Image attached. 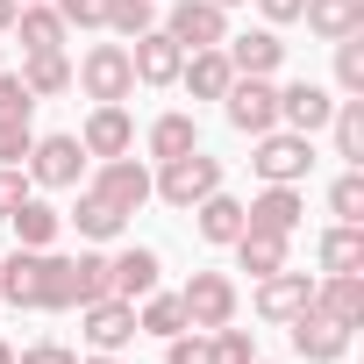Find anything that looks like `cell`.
Listing matches in <instances>:
<instances>
[{"instance_id":"6da1fadb","label":"cell","mask_w":364,"mask_h":364,"mask_svg":"<svg viewBox=\"0 0 364 364\" xmlns=\"http://www.w3.org/2000/svg\"><path fill=\"white\" fill-rule=\"evenodd\" d=\"M222 186V164L208 150H186V157H164V171L150 178V193H164L171 208H200L208 193Z\"/></svg>"},{"instance_id":"7a4b0ae2","label":"cell","mask_w":364,"mask_h":364,"mask_svg":"<svg viewBox=\"0 0 364 364\" xmlns=\"http://www.w3.org/2000/svg\"><path fill=\"white\" fill-rule=\"evenodd\" d=\"M79 86H86L93 100H129V93H136L129 50H122V43H93V50L79 58Z\"/></svg>"},{"instance_id":"3957f363","label":"cell","mask_w":364,"mask_h":364,"mask_svg":"<svg viewBox=\"0 0 364 364\" xmlns=\"http://www.w3.org/2000/svg\"><path fill=\"white\" fill-rule=\"evenodd\" d=\"M250 164L264 171V186H293V178H307L314 150H307V136H293V129H264V136H257V157H250Z\"/></svg>"},{"instance_id":"277c9868","label":"cell","mask_w":364,"mask_h":364,"mask_svg":"<svg viewBox=\"0 0 364 364\" xmlns=\"http://www.w3.org/2000/svg\"><path fill=\"white\" fill-rule=\"evenodd\" d=\"M164 36H171L178 50H215V43L229 36V8H215V0H178L171 22H164Z\"/></svg>"},{"instance_id":"5b68a950","label":"cell","mask_w":364,"mask_h":364,"mask_svg":"<svg viewBox=\"0 0 364 364\" xmlns=\"http://www.w3.org/2000/svg\"><path fill=\"white\" fill-rule=\"evenodd\" d=\"M178 307H186V328H222V321H236V286L222 272H193Z\"/></svg>"},{"instance_id":"8992f818","label":"cell","mask_w":364,"mask_h":364,"mask_svg":"<svg viewBox=\"0 0 364 364\" xmlns=\"http://www.w3.org/2000/svg\"><path fill=\"white\" fill-rule=\"evenodd\" d=\"M229 122L243 129V136H264V129H279V86L272 79H229Z\"/></svg>"},{"instance_id":"52a82bcc","label":"cell","mask_w":364,"mask_h":364,"mask_svg":"<svg viewBox=\"0 0 364 364\" xmlns=\"http://www.w3.org/2000/svg\"><path fill=\"white\" fill-rule=\"evenodd\" d=\"M286 328H293V350H300L307 364H336V357L350 350V328H343V321H328L321 307H300Z\"/></svg>"},{"instance_id":"ba28073f","label":"cell","mask_w":364,"mask_h":364,"mask_svg":"<svg viewBox=\"0 0 364 364\" xmlns=\"http://www.w3.org/2000/svg\"><path fill=\"white\" fill-rule=\"evenodd\" d=\"M79 164H86L79 136H36L29 143V178L36 186H79Z\"/></svg>"},{"instance_id":"9c48e42d","label":"cell","mask_w":364,"mask_h":364,"mask_svg":"<svg viewBox=\"0 0 364 364\" xmlns=\"http://www.w3.org/2000/svg\"><path fill=\"white\" fill-rule=\"evenodd\" d=\"M129 143H136V122H129V107H122V100H100V107L86 114V136H79V150H86V157H129Z\"/></svg>"},{"instance_id":"30bf717a","label":"cell","mask_w":364,"mask_h":364,"mask_svg":"<svg viewBox=\"0 0 364 364\" xmlns=\"http://www.w3.org/2000/svg\"><path fill=\"white\" fill-rule=\"evenodd\" d=\"M79 314H86V343H93V350H122V343H136V336H143V328H136V307H129V300H114V293L86 300Z\"/></svg>"},{"instance_id":"8fae6325","label":"cell","mask_w":364,"mask_h":364,"mask_svg":"<svg viewBox=\"0 0 364 364\" xmlns=\"http://www.w3.org/2000/svg\"><path fill=\"white\" fill-rule=\"evenodd\" d=\"M43 293H50V257H43V250H15L8 264H0V300L43 307Z\"/></svg>"},{"instance_id":"7c38bea8","label":"cell","mask_w":364,"mask_h":364,"mask_svg":"<svg viewBox=\"0 0 364 364\" xmlns=\"http://www.w3.org/2000/svg\"><path fill=\"white\" fill-rule=\"evenodd\" d=\"M300 307H314V279H307V272H286V264L264 272V286H257V314H264V321H293Z\"/></svg>"},{"instance_id":"4fadbf2b","label":"cell","mask_w":364,"mask_h":364,"mask_svg":"<svg viewBox=\"0 0 364 364\" xmlns=\"http://www.w3.org/2000/svg\"><path fill=\"white\" fill-rule=\"evenodd\" d=\"M93 193H100L107 208L136 215V208L150 200V171H143V164H129V157H100V178H93Z\"/></svg>"},{"instance_id":"5bb4252c","label":"cell","mask_w":364,"mask_h":364,"mask_svg":"<svg viewBox=\"0 0 364 364\" xmlns=\"http://www.w3.org/2000/svg\"><path fill=\"white\" fill-rule=\"evenodd\" d=\"M222 58L236 65V79H272L279 58H286V43L272 29H250V36H222Z\"/></svg>"},{"instance_id":"9a60e30c","label":"cell","mask_w":364,"mask_h":364,"mask_svg":"<svg viewBox=\"0 0 364 364\" xmlns=\"http://www.w3.org/2000/svg\"><path fill=\"white\" fill-rule=\"evenodd\" d=\"M328 114H336V100H328L321 86H307V79L279 86V122H286L293 136H314V129H328Z\"/></svg>"},{"instance_id":"2e32d148","label":"cell","mask_w":364,"mask_h":364,"mask_svg":"<svg viewBox=\"0 0 364 364\" xmlns=\"http://www.w3.org/2000/svg\"><path fill=\"white\" fill-rule=\"evenodd\" d=\"M129 65H136V79H143V86H171V79H178V65H186V50H178L164 29H143V36H136V50H129Z\"/></svg>"},{"instance_id":"e0dca14e","label":"cell","mask_w":364,"mask_h":364,"mask_svg":"<svg viewBox=\"0 0 364 364\" xmlns=\"http://www.w3.org/2000/svg\"><path fill=\"white\" fill-rule=\"evenodd\" d=\"M300 215H307V208H300V193H293V186H264V193L243 208V229H264V236H293V229H300Z\"/></svg>"},{"instance_id":"ac0fdd59","label":"cell","mask_w":364,"mask_h":364,"mask_svg":"<svg viewBox=\"0 0 364 364\" xmlns=\"http://www.w3.org/2000/svg\"><path fill=\"white\" fill-rule=\"evenodd\" d=\"M107 293H114V300H129V307H136L143 293H157V250H143V243H136V250L107 257Z\"/></svg>"},{"instance_id":"d6986e66","label":"cell","mask_w":364,"mask_h":364,"mask_svg":"<svg viewBox=\"0 0 364 364\" xmlns=\"http://www.w3.org/2000/svg\"><path fill=\"white\" fill-rule=\"evenodd\" d=\"M178 79L193 86V100H222V93H229V79H236V65H229V58H222V43H215V50H186Z\"/></svg>"},{"instance_id":"ffe728a7","label":"cell","mask_w":364,"mask_h":364,"mask_svg":"<svg viewBox=\"0 0 364 364\" xmlns=\"http://www.w3.org/2000/svg\"><path fill=\"white\" fill-rule=\"evenodd\" d=\"M314 307H321L328 321L357 328V321H364V279H357V272H328V286H314Z\"/></svg>"},{"instance_id":"44dd1931","label":"cell","mask_w":364,"mask_h":364,"mask_svg":"<svg viewBox=\"0 0 364 364\" xmlns=\"http://www.w3.org/2000/svg\"><path fill=\"white\" fill-rule=\"evenodd\" d=\"M15 29H22V50H65V15L58 8H36V0H22L15 8Z\"/></svg>"},{"instance_id":"7402d4cb","label":"cell","mask_w":364,"mask_h":364,"mask_svg":"<svg viewBox=\"0 0 364 364\" xmlns=\"http://www.w3.org/2000/svg\"><path fill=\"white\" fill-rule=\"evenodd\" d=\"M193 215H200V243H236V236H243V200H229L222 186H215Z\"/></svg>"},{"instance_id":"603a6c76","label":"cell","mask_w":364,"mask_h":364,"mask_svg":"<svg viewBox=\"0 0 364 364\" xmlns=\"http://www.w3.org/2000/svg\"><path fill=\"white\" fill-rule=\"evenodd\" d=\"M300 15H307V29H314V36H328V43H336V36L364 29V0H307Z\"/></svg>"},{"instance_id":"cb8c5ba5","label":"cell","mask_w":364,"mask_h":364,"mask_svg":"<svg viewBox=\"0 0 364 364\" xmlns=\"http://www.w3.org/2000/svg\"><path fill=\"white\" fill-rule=\"evenodd\" d=\"M22 86H29V100H50V93H65V86H72V65H65V50H36V58L22 65Z\"/></svg>"},{"instance_id":"d4e9b609","label":"cell","mask_w":364,"mask_h":364,"mask_svg":"<svg viewBox=\"0 0 364 364\" xmlns=\"http://www.w3.org/2000/svg\"><path fill=\"white\" fill-rule=\"evenodd\" d=\"M321 272H364V229L357 222H336L321 236Z\"/></svg>"},{"instance_id":"484cf974","label":"cell","mask_w":364,"mask_h":364,"mask_svg":"<svg viewBox=\"0 0 364 364\" xmlns=\"http://www.w3.org/2000/svg\"><path fill=\"white\" fill-rule=\"evenodd\" d=\"M8 222H15L22 250H50V236H58V222H65V215H58V208H43V200H22Z\"/></svg>"},{"instance_id":"4316f807","label":"cell","mask_w":364,"mask_h":364,"mask_svg":"<svg viewBox=\"0 0 364 364\" xmlns=\"http://www.w3.org/2000/svg\"><path fill=\"white\" fill-rule=\"evenodd\" d=\"M150 150H157V157H186V150H200L193 114H157V122H150Z\"/></svg>"},{"instance_id":"83f0119b","label":"cell","mask_w":364,"mask_h":364,"mask_svg":"<svg viewBox=\"0 0 364 364\" xmlns=\"http://www.w3.org/2000/svg\"><path fill=\"white\" fill-rule=\"evenodd\" d=\"M328 129H336V157H350V164H364V100H336V114H328Z\"/></svg>"},{"instance_id":"f1b7e54d","label":"cell","mask_w":364,"mask_h":364,"mask_svg":"<svg viewBox=\"0 0 364 364\" xmlns=\"http://www.w3.org/2000/svg\"><path fill=\"white\" fill-rule=\"evenodd\" d=\"M72 222H79V236H93V243H107V236H122V208H107L100 193H79V208H72Z\"/></svg>"},{"instance_id":"f546056e","label":"cell","mask_w":364,"mask_h":364,"mask_svg":"<svg viewBox=\"0 0 364 364\" xmlns=\"http://www.w3.org/2000/svg\"><path fill=\"white\" fill-rule=\"evenodd\" d=\"M236 257H243V272H257V279H264V272H279V264H286V236L243 229V236H236Z\"/></svg>"},{"instance_id":"4dcf8cb0","label":"cell","mask_w":364,"mask_h":364,"mask_svg":"<svg viewBox=\"0 0 364 364\" xmlns=\"http://www.w3.org/2000/svg\"><path fill=\"white\" fill-rule=\"evenodd\" d=\"M136 328H143V336H178V328H186V307H178V293H143Z\"/></svg>"},{"instance_id":"1f68e13d","label":"cell","mask_w":364,"mask_h":364,"mask_svg":"<svg viewBox=\"0 0 364 364\" xmlns=\"http://www.w3.org/2000/svg\"><path fill=\"white\" fill-rule=\"evenodd\" d=\"M107 293V257L100 250H79L72 257V307H86V300H100Z\"/></svg>"},{"instance_id":"d6a6232c","label":"cell","mask_w":364,"mask_h":364,"mask_svg":"<svg viewBox=\"0 0 364 364\" xmlns=\"http://www.w3.org/2000/svg\"><path fill=\"white\" fill-rule=\"evenodd\" d=\"M336 86L343 93H364V29L336 36Z\"/></svg>"},{"instance_id":"836d02e7","label":"cell","mask_w":364,"mask_h":364,"mask_svg":"<svg viewBox=\"0 0 364 364\" xmlns=\"http://www.w3.org/2000/svg\"><path fill=\"white\" fill-rule=\"evenodd\" d=\"M107 29H122L136 43L143 29H157V0H107Z\"/></svg>"},{"instance_id":"e575fe53","label":"cell","mask_w":364,"mask_h":364,"mask_svg":"<svg viewBox=\"0 0 364 364\" xmlns=\"http://www.w3.org/2000/svg\"><path fill=\"white\" fill-rule=\"evenodd\" d=\"M208 350H215V364H257V350H250V336L243 328H208Z\"/></svg>"},{"instance_id":"d590c367","label":"cell","mask_w":364,"mask_h":364,"mask_svg":"<svg viewBox=\"0 0 364 364\" xmlns=\"http://www.w3.org/2000/svg\"><path fill=\"white\" fill-rule=\"evenodd\" d=\"M164 364H215V350H208V328H178V336H164Z\"/></svg>"},{"instance_id":"8d00e7d4","label":"cell","mask_w":364,"mask_h":364,"mask_svg":"<svg viewBox=\"0 0 364 364\" xmlns=\"http://www.w3.org/2000/svg\"><path fill=\"white\" fill-rule=\"evenodd\" d=\"M328 208H336V222H364V178H357V171H343V178H336Z\"/></svg>"},{"instance_id":"74e56055","label":"cell","mask_w":364,"mask_h":364,"mask_svg":"<svg viewBox=\"0 0 364 364\" xmlns=\"http://www.w3.org/2000/svg\"><path fill=\"white\" fill-rule=\"evenodd\" d=\"M36 100H29V86H22V72H0V122H22Z\"/></svg>"},{"instance_id":"f35d334b","label":"cell","mask_w":364,"mask_h":364,"mask_svg":"<svg viewBox=\"0 0 364 364\" xmlns=\"http://www.w3.org/2000/svg\"><path fill=\"white\" fill-rule=\"evenodd\" d=\"M65 29H107V0H58Z\"/></svg>"},{"instance_id":"ab89813d","label":"cell","mask_w":364,"mask_h":364,"mask_svg":"<svg viewBox=\"0 0 364 364\" xmlns=\"http://www.w3.org/2000/svg\"><path fill=\"white\" fill-rule=\"evenodd\" d=\"M29 143H36L29 114H22V122H0V164H22V157H29Z\"/></svg>"},{"instance_id":"60d3db41","label":"cell","mask_w":364,"mask_h":364,"mask_svg":"<svg viewBox=\"0 0 364 364\" xmlns=\"http://www.w3.org/2000/svg\"><path fill=\"white\" fill-rule=\"evenodd\" d=\"M22 200H29V178H22L15 164H0V222H8V215H15Z\"/></svg>"},{"instance_id":"b9f144b4","label":"cell","mask_w":364,"mask_h":364,"mask_svg":"<svg viewBox=\"0 0 364 364\" xmlns=\"http://www.w3.org/2000/svg\"><path fill=\"white\" fill-rule=\"evenodd\" d=\"M43 307H72V257H50V293Z\"/></svg>"},{"instance_id":"7bdbcfd3","label":"cell","mask_w":364,"mask_h":364,"mask_svg":"<svg viewBox=\"0 0 364 364\" xmlns=\"http://www.w3.org/2000/svg\"><path fill=\"white\" fill-rule=\"evenodd\" d=\"M15 364H79V357H72L65 343H29V350H22Z\"/></svg>"},{"instance_id":"ee69618b","label":"cell","mask_w":364,"mask_h":364,"mask_svg":"<svg viewBox=\"0 0 364 364\" xmlns=\"http://www.w3.org/2000/svg\"><path fill=\"white\" fill-rule=\"evenodd\" d=\"M257 8H264L272 22H300V8H307V0H257Z\"/></svg>"},{"instance_id":"f6af8a7d","label":"cell","mask_w":364,"mask_h":364,"mask_svg":"<svg viewBox=\"0 0 364 364\" xmlns=\"http://www.w3.org/2000/svg\"><path fill=\"white\" fill-rule=\"evenodd\" d=\"M15 8H22V0H0V36L15 29Z\"/></svg>"},{"instance_id":"bcb514c9","label":"cell","mask_w":364,"mask_h":364,"mask_svg":"<svg viewBox=\"0 0 364 364\" xmlns=\"http://www.w3.org/2000/svg\"><path fill=\"white\" fill-rule=\"evenodd\" d=\"M86 364H122V357H114V350H93V357H86Z\"/></svg>"},{"instance_id":"7dc6e473","label":"cell","mask_w":364,"mask_h":364,"mask_svg":"<svg viewBox=\"0 0 364 364\" xmlns=\"http://www.w3.org/2000/svg\"><path fill=\"white\" fill-rule=\"evenodd\" d=\"M0 364H15V350H8V343H0Z\"/></svg>"},{"instance_id":"c3c4849f","label":"cell","mask_w":364,"mask_h":364,"mask_svg":"<svg viewBox=\"0 0 364 364\" xmlns=\"http://www.w3.org/2000/svg\"><path fill=\"white\" fill-rule=\"evenodd\" d=\"M215 8H243V0H215Z\"/></svg>"},{"instance_id":"681fc988","label":"cell","mask_w":364,"mask_h":364,"mask_svg":"<svg viewBox=\"0 0 364 364\" xmlns=\"http://www.w3.org/2000/svg\"><path fill=\"white\" fill-rule=\"evenodd\" d=\"M0 72H8V65H0Z\"/></svg>"}]
</instances>
